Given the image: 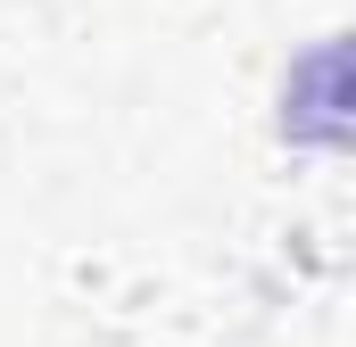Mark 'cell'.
I'll list each match as a JSON object with an SVG mask.
<instances>
[{"mask_svg":"<svg viewBox=\"0 0 356 347\" xmlns=\"http://www.w3.org/2000/svg\"><path fill=\"white\" fill-rule=\"evenodd\" d=\"M282 141L356 149V33H332V42L290 58V75H282Z\"/></svg>","mask_w":356,"mask_h":347,"instance_id":"1","label":"cell"}]
</instances>
